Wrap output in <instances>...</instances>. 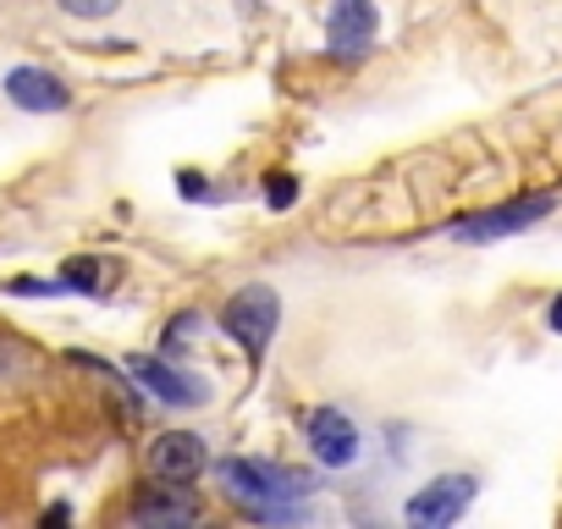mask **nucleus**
Returning <instances> with one entry per match:
<instances>
[{
    "instance_id": "3",
    "label": "nucleus",
    "mask_w": 562,
    "mask_h": 529,
    "mask_svg": "<svg viewBox=\"0 0 562 529\" xmlns=\"http://www.w3.org/2000/svg\"><path fill=\"white\" fill-rule=\"evenodd\" d=\"M551 210H557V193H524V199H513V204H496V210H485V215L458 221L452 237H463V243H496V237L529 232V226H535L540 215H551Z\"/></svg>"
},
{
    "instance_id": "9",
    "label": "nucleus",
    "mask_w": 562,
    "mask_h": 529,
    "mask_svg": "<svg viewBox=\"0 0 562 529\" xmlns=\"http://www.w3.org/2000/svg\"><path fill=\"white\" fill-rule=\"evenodd\" d=\"M304 436H310V452H315L326 469H348V463L359 458V430H353V419L337 414V408L304 414Z\"/></svg>"
},
{
    "instance_id": "2",
    "label": "nucleus",
    "mask_w": 562,
    "mask_h": 529,
    "mask_svg": "<svg viewBox=\"0 0 562 529\" xmlns=\"http://www.w3.org/2000/svg\"><path fill=\"white\" fill-rule=\"evenodd\" d=\"M276 326H281V299H276V288H265V282H248V288H237V293L221 304V331H226L248 359H259V353L276 342Z\"/></svg>"
},
{
    "instance_id": "1",
    "label": "nucleus",
    "mask_w": 562,
    "mask_h": 529,
    "mask_svg": "<svg viewBox=\"0 0 562 529\" xmlns=\"http://www.w3.org/2000/svg\"><path fill=\"white\" fill-rule=\"evenodd\" d=\"M215 480L243 502L248 518L281 524V518H299V496H310V480L299 469H281V463H259V458H221Z\"/></svg>"
},
{
    "instance_id": "4",
    "label": "nucleus",
    "mask_w": 562,
    "mask_h": 529,
    "mask_svg": "<svg viewBox=\"0 0 562 529\" xmlns=\"http://www.w3.org/2000/svg\"><path fill=\"white\" fill-rule=\"evenodd\" d=\"M127 381H138L149 397H160V403H171V408H199L204 397H210V386H204V375H193V370H177L171 359H149V353H133L127 364Z\"/></svg>"
},
{
    "instance_id": "11",
    "label": "nucleus",
    "mask_w": 562,
    "mask_h": 529,
    "mask_svg": "<svg viewBox=\"0 0 562 529\" xmlns=\"http://www.w3.org/2000/svg\"><path fill=\"white\" fill-rule=\"evenodd\" d=\"M105 264H111V259H72L61 282H67L72 293H105V282H111Z\"/></svg>"
},
{
    "instance_id": "6",
    "label": "nucleus",
    "mask_w": 562,
    "mask_h": 529,
    "mask_svg": "<svg viewBox=\"0 0 562 529\" xmlns=\"http://www.w3.org/2000/svg\"><path fill=\"white\" fill-rule=\"evenodd\" d=\"M375 29H381L375 0H337L331 18H326V45H331L337 61H359L375 45Z\"/></svg>"
},
{
    "instance_id": "14",
    "label": "nucleus",
    "mask_w": 562,
    "mask_h": 529,
    "mask_svg": "<svg viewBox=\"0 0 562 529\" xmlns=\"http://www.w3.org/2000/svg\"><path fill=\"white\" fill-rule=\"evenodd\" d=\"M546 320H551V331H562V293H557V304H551V315H546Z\"/></svg>"
},
{
    "instance_id": "10",
    "label": "nucleus",
    "mask_w": 562,
    "mask_h": 529,
    "mask_svg": "<svg viewBox=\"0 0 562 529\" xmlns=\"http://www.w3.org/2000/svg\"><path fill=\"white\" fill-rule=\"evenodd\" d=\"M7 100L23 105V111H67L72 89L56 72H45V67H12L7 72Z\"/></svg>"
},
{
    "instance_id": "5",
    "label": "nucleus",
    "mask_w": 562,
    "mask_h": 529,
    "mask_svg": "<svg viewBox=\"0 0 562 529\" xmlns=\"http://www.w3.org/2000/svg\"><path fill=\"white\" fill-rule=\"evenodd\" d=\"M469 502H474V480H469V474H441V480H430L425 491H414V496H408L403 518H408V524H419V529H441V524L463 518V507H469Z\"/></svg>"
},
{
    "instance_id": "13",
    "label": "nucleus",
    "mask_w": 562,
    "mask_h": 529,
    "mask_svg": "<svg viewBox=\"0 0 562 529\" xmlns=\"http://www.w3.org/2000/svg\"><path fill=\"white\" fill-rule=\"evenodd\" d=\"M265 199H270V210H288V204L299 199V182H293L288 171H276V177H270V193H265Z\"/></svg>"
},
{
    "instance_id": "12",
    "label": "nucleus",
    "mask_w": 562,
    "mask_h": 529,
    "mask_svg": "<svg viewBox=\"0 0 562 529\" xmlns=\"http://www.w3.org/2000/svg\"><path fill=\"white\" fill-rule=\"evenodd\" d=\"M61 12H72V18H89V23H100V18H111L122 0H56Z\"/></svg>"
},
{
    "instance_id": "7",
    "label": "nucleus",
    "mask_w": 562,
    "mask_h": 529,
    "mask_svg": "<svg viewBox=\"0 0 562 529\" xmlns=\"http://www.w3.org/2000/svg\"><path fill=\"white\" fill-rule=\"evenodd\" d=\"M149 474L155 480H171V485H193L204 469H210V452H204V441L193 436V430H166V436H155L149 441Z\"/></svg>"
},
{
    "instance_id": "8",
    "label": "nucleus",
    "mask_w": 562,
    "mask_h": 529,
    "mask_svg": "<svg viewBox=\"0 0 562 529\" xmlns=\"http://www.w3.org/2000/svg\"><path fill=\"white\" fill-rule=\"evenodd\" d=\"M127 518H133V524H144V529H177V524H199V518H204V507H199V496H193L188 485L160 480L155 491L133 496Z\"/></svg>"
}]
</instances>
